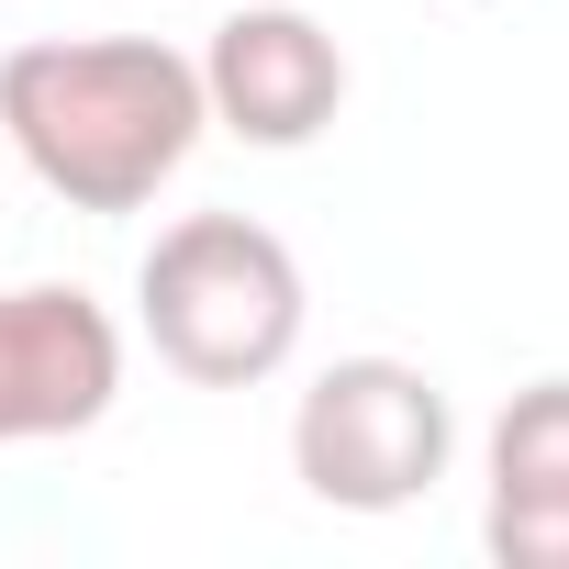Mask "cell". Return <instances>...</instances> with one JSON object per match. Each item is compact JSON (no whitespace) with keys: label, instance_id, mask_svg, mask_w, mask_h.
<instances>
[{"label":"cell","instance_id":"6da1fadb","mask_svg":"<svg viewBox=\"0 0 569 569\" xmlns=\"http://www.w3.org/2000/svg\"><path fill=\"white\" fill-rule=\"evenodd\" d=\"M201 123V57L157 34H34L0 57V134L68 212H146Z\"/></svg>","mask_w":569,"mask_h":569},{"label":"cell","instance_id":"7a4b0ae2","mask_svg":"<svg viewBox=\"0 0 569 569\" xmlns=\"http://www.w3.org/2000/svg\"><path fill=\"white\" fill-rule=\"evenodd\" d=\"M302 257L257 212H179L134 268V325L190 391H257L302 347Z\"/></svg>","mask_w":569,"mask_h":569},{"label":"cell","instance_id":"3957f363","mask_svg":"<svg viewBox=\"0 0 569 569\" xmlns=\"http://www.w3.org/2000/svg\"><path fill=\"white\" fill-rule=\"evenodd\" d=\"M458 413L413 358H336L291 402V480L325 513H402L447 480Z\"/></svg>","mask_w":569,"mask_h":569},{"label":"cell","instance_id":"277c9868","mask_svg":"<svg viewBox=\"0 0 569 569\" xmlns=\"http://www.w3.org/2000/svg\"><path fill=\"white\" fill-rule=\"evenodd\" d=\"M201 112L268 157H291L347 112V46L291 0H234L201 46Z\"/></svg>","mask_w":569,"mask_h":569},{"label":"cell","instance_id":"5b68a950","mask_svg":"<svg viewBox=\"0 0 569 569\" xmlns=\"http://www.w3.org/2000/svg\"><path fill=\"white\" fill-rule=\"evenodd\" d=\"M123 402V325L79 279H23L0 291V447L90 436Z\"/></svg>","mask_w":569,"mask_h":569},{"label":"cell","instance_id":"8992f818","mask_svg":"<svg viewBox=\"0 0 569 569\" xmlns=\"http://www.w3.org/2000/svg\"><path fill=\"white\" fill-rule=\"evenodd\" d=\"M480 547L502 569H569V380H525L502 402Z\"/></svg>","mask_w":569,"mask_h":569}]
</instances>
